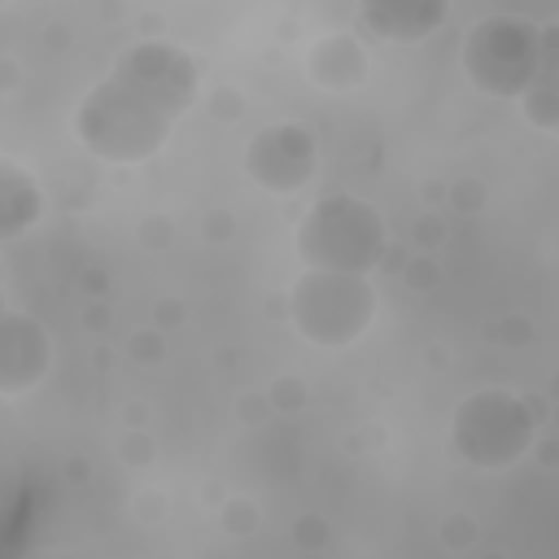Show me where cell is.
<instances>
[{"label": "cell", "instance_id": "obj_12", "mask_svg": "<svg viewBox=\"0 0 559 559\" xmlns=\"http://www.w3.org/2000/svg\"><path fill=\"white\" fill-rule=\"evenodd\" d=\"M218 520H223V528L227 533H253L258 528V507L249 502V498H223V507H218Z\"/></svg>", "mask_w": 559, "mask_h": 559}, {"label": "cell", "instance_id": "obj_8", "mask_svg": "<svg viewBox=\"0 0 559 559\" xmlns=\"http://www.w3.org/2000/svg\"><path fill=\"white\" fill-rule=\"evenodd\" d=\"M450 0H362L354 4L358 26L384 44H419L450 22Z\"/></svg>", "mask_w": 559, "mask_h": 559}, {"label": "cell", "instance_id": "obj_14", "mask_svg": "<svg viewBox=\"0 0 559 559\" xmlns=\"http://www.w3.org/2000/svg\"><path fill=\"white\" fill-rule=\"evenodd\" d=\"M293 542H297L301 550L323 546V542H328V520H323V515H301V520L293 524Z\"/></svg>", "mask_w": 559, "mask_h": 559}, {"label": "cell", "instance_id": "obj_23", "mask_svg": "<svg viewBox=\"0 0 559 559\" xmlns=\"http://www.w3.org/2000/svg\"><path fill=\"white\" fill-rule=\"evenodd\" d=\"M0 310H4V297H0Z\"/></svg>", "mask_w": 559, "mask_h": 559}, {"label": "cell", "instance_id": "obj_20", "mask_svg": "<svg viewBox=\"0 0 559 559\" xmlns=\"http://www.w3.org/2000/svg\"><path fill=\"white\" fill-rule=\"evenodd\" d=\"M201 231H205L210 240H223V236H231V218H227L223 210H214V214L201 223Z\"/></svg>", "mask_w": 559, "mask_h": 559}, {"label": "cell", "instance_id": "obj_2", "mask_svg": "<svg viewBox=\"0 0 559 559\" xmlns=\"http://www.w3.org/2000/svg\"><path fill=\"white\" fill-rule=\"evenodd\" d=\"M537 432L542 415L533 397L507 384H480L454 402L445 450L472 472H507L533 454Z\"/></svg>", "mask_w": 559, "mask_h": 559}, {"label": "cell", "instance_id": "obj_16", "mask_svg": "<svg viewBox=\"0 0 559 559\" xmlns=\"http://www.w3.org/2000/svg\"><path fill=\"white\" fill-rule=\"evenodd\" d=\"M450 205L463 210V214H476L480 210V183H454L450 188Z\"/></svg>", "mask_w": 559, "mask_h": 559}, {"label": "cell", "instance_id": "obj_1", "mask_svg": "<svg viewBox=\"0 0 559 559\" xmlns=\"http://www.w3.org/2000/svg\"><path fill=\"white\" fill-rule=\"evenodd\" d=\"M197 100L201 61L183 44L148 35L131 39L79 96L70 131L87 157L105 166H140L166 148Z\"/></svg>", "mask_w": 559, "mask_h": 559}, {"label": "cell", "instance_id": "obj_21", "mask_svg": "<svg viewBox=\"0 0 559 559\" xmlns=\"http://www.w3.org/2000/svg\"><path fill=\"white\" fill-rule=\"evenodd\" d=\"M162 349H157V336H131V358H144V362H153Z\"/></svg>", "mask_w": 559, "mask_h": 559}, {"label": "cell", "instance_id": "obj_4", "mask_svg": "<svg viewBox=\"0 0 559 559\" xmlns=\"http://www.w3.org/2000/svg\"><path fill=\"white\" fill-rule=\"evenodd\" d=\"M559 26L555 22H533L524 13L511 9H493L485 17H476L463 31L459 44V70L463 79L493 100H520L546 57V44Z\"/></svg>", "mask_w": 559, "mask_h": 559}, {"label": "cell", "instance_id": "obj_18", "mask_svg": "<svg viewBox=\"0 0 559 559\" xmlns=\"http://www.w3.org/2000/svg\"><path fill=\"white\" fill-rule=\"evenodd\" d=\"M122 450H127L122 459H127L131 467H144V463H153V441H148V437H135V432H131V437L122 441Z\"/></svg>", "mask_w": 559, "mask_h": 559}, {"label": "cell", "instance_id": "obj_17", "mask_svg": "<svg viewBox=\"0 0 559 559\" xmlns=\"http://www.w3.org/2000/svg\"><path fill=\"white\" fill-rule=\"evenodd\" d=\"M402 275H406V284H411V288H432V284H437V262L415 258V262H411Z\"/></svg>", "mask_w": 559, "mask_h": 559}, {"label": "cell", "instance_id": "obj_3", "mask_svg": "<svg viewBox=\"0 0 559 559\" xmlns=\"http://www.w3.org/2000/svg\"><path fill=\"white\" fill-rule=\"evenodd\" d=\"M301 271L376 275L393 249L384 214L358 192H323L293 231Z\"/></svg>", "mask_w": 559, "mask_h": 559}, {"label": "cell", "instance_id": "obj_6", "mask_svg": "<svg viewBox=\"0 0 559 559\" xmlns=\"http://www.w3.org/2000/svg\"><path fill=\"white\" fill-rule=\"evenodd\" d=\"M245 175L253 188L271 197H297L319 175V144L306 122L280 118L249 135L245 144Z\"/></svg>", "mask_w": 559, "mask_h": 559}, {"label": "cell", "instance_id": "obj_13", "mask_svg": "<svg viewBox=\"0 0 559 559\" xmlns=\"http://www.w3.org/2000/svg\"><path fill=\"white\" fill-rule=\"evenodd\" d=\"M437 533H441V546H450V550H467V546L476 542V524H472V515H463V511H459V515H445Z\"/></svg>", "mask_w": 559, "mask_h": 559}, {"label": "cell", "instance_id": "obj_9", "mask_svg": "<svg viewBox=\"0 0 559 559\" xmlns=\"http://www.w3.org/2000/svg\"><path fill=\"white\" fill-rule=\"evenodd\" d=\"M306 74L323 92H358L371 74V52L349 31H323L306 52Z\"/></svg>", "mask_w": 559, "mask_h": 559}, {"label": "cell", "instance_id": "obj_22", "mask_svg": "<svg viewBox=\"0 0 559 559\" xmlns=\"http://www.w3.org/2000/svg\"><path fill=\"white\" fill-rule=\"evenodd\" d=\"M485 559H507V555H498V550H493V555H485Z\"/></svg>", "mask_w": 559, "mask_h": 559}, {"label": "cell", "instance_id": "obj_11", "mask_svg": "<svg viewBox=\"0 0 559 559\" xmlns=\"http://www.w3.org/2000/svg\"><path fill=\"white\" fill-rule=\"evenodd\" d=\"M559 35V31H555ZM550 35V44H546V57H542V70H537V79H533V87L520 96V109H524V122L533 127V131H542V135H550L555 127H559V39Z\"/></svg>", "mask_w": 559, "mask_h": 559}, {"label": "cell", "instance_id": "obj_5", "mask_svg": "<svg viewBox=\"0 0 559 559\" xmlns=\"http://www.w3.org/2000/svg\"><path fill=\"white\" fill-rule=\"evenodd\" d=\"M284 314L293 332L314 349H349L358 345L376 314H380V288L371 275H341V271H301L288 288Z\"/></svg>", "mask_w": 559, "mask_h": 559}, {"label": "cell", "instance_id": "obj_7", "mask_svg": "<svg viewBox=\"0 0 559 559\" xmlns=\"http://www.w3.org/2000/svg\"><path fill=\"white\" fill-rule=\"evenodd\" d=\"M52 371V336L26 310H0V397L39 389Z\"/></svg>", "mask_w": 559, "mask_h": 559}, {"label": "cell", "instance_id": "obj_10", "mask_svg": "<svg viewBox=\"0 0 559 559\" xmlns=\"http://www.w3.org/2000/svg\"><path fill=\"white\" fill-rule=\"evenodd\" d=\"M44 218V188L39 179L0 153V245L26 236L35 223Z\"/></svg>", "mask_w": 559, "mask_h": 559}, {"label": "cell", "instance_id": "obj_15", "mask_svg": "<svg viewBox=\"0 0 559 559\" xmlns=\"http://www.w3.org/2000/svg\"><path fill=\"white\" fill-rule=\"evenodd\" d=\"M301 397H306V393H301V384H297L293 376L275 380V384H271V393H266V402H271V406H280V411H288V406H301Z\"/></svg>", "mask_w": 559, "mask_h": 559}, {"label": "cell", "instance_id": "obj_19", "mask_svg": "<svg viewBox=\"0 0 559 559\" xmlns=\"http://www.w3.org/2000/svg\"><path fill=\"white\" fill-rule=\"evenodd\" d=\"M166 236H170V223H166V218H144V223H140V240H144L148 249H162Z\"/></svg>", "mask_w": 559, "mask_h": 559}]
</instances>
